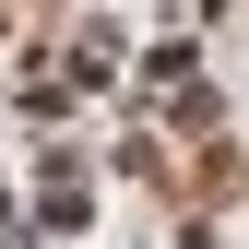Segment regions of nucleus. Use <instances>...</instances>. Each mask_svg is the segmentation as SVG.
Listing matches in <instances>:
<instances>
[{"label":"nucleus","mask_w":249,"mask_h":249,"mask_svg":"<svg viewBox=\"0 0 249 249\" xmlns=\"http://www.w3.org/2000/svg\"><path fill=\"white\" fill-rule=\"evenodd\" d=\"M226 190H237V154H226V142H213V154H202V166H190V202H226Z\"/></svg>","instance_id":"obj_1"}]
</instances>
